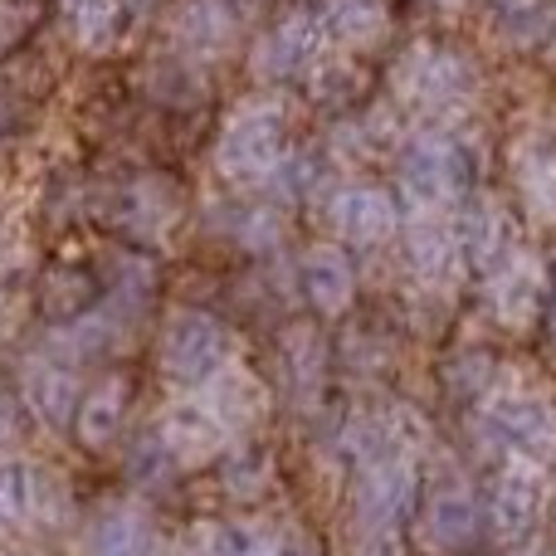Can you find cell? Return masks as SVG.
Segmentation results:
<instances>
[{"label": "cell", "instance_id": "7c38bea8", "mask_svg": "<svg viewBox=\"0 0 556 556\" xmlns=\"http://www.w3.org/2000/svg\"><path fill=\"white\" fill-rule=\"evenodd\" d=\"M327 20H332L337 35L346 39H366L381 25V0H332L327 5Z\"/></svg>", "mask_w": 556, "mask_h": 556}, {"label": "cell", "instance_id": "ba28073f", "mask_svg": "<svg viewBox=\"0 0 556 556\" xmlns=\"http://www.w3.org/2000/svg\"><path fill=\"white\" fill-rule=\"evenodd\" d=\"M39 508V479L29 464L0 459V532H15L35 518Z\"/></svg>", "mask_w": 556, "mask_h": 556}, {"label": "cell", "instance_id": "52a82bcc", "mask_svg": "<svg viewBox=\"0 0 556 556\" xmlns=\"http://www.w3.org/2000/svg\"><path fill=\"white\" fill-rule=\"evenodd\" d=\"M25 401H29V410L45 415V420H68V415L78 410V386H74V376H68V366L29 362Z\"/></svg>", "mask_w": 556, "mask_h": 556}, {"label": "cell", "instance_id": "8992f818", "mask_svg": "<svg viewBox=\"0 0 556 556\" xmlns=\"http://www.w3.org/2000/svg\"><path fill=\"white\" fill-rule=\"evenodd\" d=\"M166 450L176 454V459H205V454L215 450V444L225 440V425L211 415V405H176L172 415H166Z\"/></svg>", "mask_w": 556, "mask_h": 556}, {"label": "cell", "instance_id": "7a4b0ae2", "mask_svg": "<svg viewBox=\"0 0 556 556\" xmlns=\"http://www.w3.org/2000/svg\"><path fill=\"white\" fill-rule=\"evenodd\" d=\"M278 156H283V127H278V113L269 108H244V113L230 117L220 137V172L240 176V181H260V176H274Z\"/></svg>", "mask_w": 556, "mask_h": 556}, {"label": "cell", "instance_id": "9c48e42d", "mask_svg": "<svg viewBox=\"0 0 556 556\" xmlns=\"http://www.w3.org/2000/svg\"><path fill=\"white\" fill-rule=\"evenodd\" d=\"M303 283H307V298H313L317 307H327V313L352 298V274H346L342 254H332V250H317L313 260L303 264Z\"/></svg>", "mask_w": 556, "mask_h": 556}, {"label": "cell", "instance_id": "8fae6325", "mask_svg": "<svg viewBox=\"0 0 556 556\" xmlns=\"http://www.w3.org/2000/svg\"><path fill=\"white\" fill-rule=\"evenodd\" d=\"M64 25L78 45L103 49L117 29V0H64Z\"/></svg>", "mask_w": 556, "mask_h": 556}, {"label": "cell", "instance_id": "5b68a950", "mask_svg": "<svg viewBox=\"0 0 556 556\" xmlns=\"http://www.w3.org/2000/svg\"><path fill=\"white\" fill-rule=\"evenodd\" d=\"M123 410H127V386L123 381H98L74 410L78 440L93 444V450H103V444L123 430Z\"/></svg>", "mask_w": 556, "mask_h": 556}, {"label": "cell", "instance_id": "30bf717a", "mask_svg": "<svg viewBox=\"0 0 556 556\" xmlns=\"http://www.w3.org/2000/svg\"><path fill=\"white\" fill-rule=\"evenodd\" d=\"M307 59H313V29H307L303 20H288V25H278L274 35L264 39V49H260L264 74H298Z\"/></svg>", "mask_w": 556, "mask_h": 556}, {"label": "cell", "instance_id": "4fadbf2b", "mask_svg": "<svg viewBox=\"0 0 556 556\" xmlns=\"http://www.w3.org/2000/svg\"><path fill=\"white\" fill-rule=\"evenodd\" d=\"M430 528L440 532V538H464V532H469V503L440 498V503L430 508Z\"/></svg>", "mask_w": 556, "mask_h": 556}, {"label": "cell", "instance_id": "6da1fadb", "mask_svg": "<svg viewBox=\"0 0 556 556\" xmlns=\"http://www.w3.org/2000/svg\"><path fill=\"white\" fill-rule=\"evenodd\" d=\"M230 362V342L225 327L205 313H181L172 317L162 342V366L176 386H211Z\"/></svg>", "mask_w": 556, "mask_h": 556}, {"label": "cell", "instance_id": "277c9868", "mask_svg": "<svg viewBox=\"0 0 556 556\" xmlns=\"http://www.w3.org/2000/svg\"><path fill=\"white\" fill-rule=\"evenodd\" d=\"M88 556H152V528L137 508H108L88 532Z\"/></svg>", "mask_w": 556, "mask_h": 556}, {"label": "cell", "instance_id": "3957f363", "mask_svg": "<svg viewBox=\"0 0 556 556\" xmlns=\"http://www.w3.org/2000/svg\"><path fill=\"white\" fill-rule=\"evenodd\" d=\"M332 220L346 240L371 244L391 230V201H386L381 191H371V186H346L332 201Z\"/></svg>", "mask_w": 556, "mask_h": 556}]
</instances>
